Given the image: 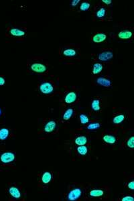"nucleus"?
Segmentation results:
<instances>
[{"instance_id":"nucleus-1","label":"nucleus","mask_w":134,"mask_h":201,"mask_svg":"<svg viewBox=\"0 0 134 201\" xmlns=\"http://www.w3.org/2000/svg\"><path fill=\"white\" fill-rule=\"evenodd\" d=\"M82 190L80 188H75L72 189L67 194V200L69 201H75L77 200L82 195Z\"/></svg>"},{"instance_id":"nucleus-2","label":"nucleus","mask_w":134,"mask_h":201,"mask_svg":"<svg viewBox=\"0 0 134 201\" xmlns=\"http://www.w3.org/2000/svg\"><path fill=\"white\" fill-rule=\"evenodd\" d=\"M39 90L44 95H49V94H51L54 92V88L52 83L50 82H44L40 85Z\"/></svg>"},{"instance_id":"nucleus-3","label":"nucleus","mask_w":134,"mask_h":201,"mask_svg":"<svg viewBox=\"0 0 134 201\" xmlns=\"http://www.w3.org/2000/svg\"><path fill=\"white\" fill-rule=\"evenodd\" d=\"M15 156L14 153L11 152H7L3 153L1 156H0V161L1 162V163L4 164H10L12 163L15 160Z\"/></svg>"},{"instance_id":"nucleus-4","label":"nucleus","mask_w":134,"mask_h":201,"mask_svg":"<svg viewBox=\"0 0 134 201\" xmlns=\"http://www.w3.org/2000/svg\"><path fill=\"white\" fill-rule=\"evenodd\" d=\"M30 69L36 73H44L46 71L47 68L45 65L41 63H34L31 64Z\"/></svg>"},{"instance_id":"nucleus-5","label":"nucleus","mask_w":134,"mask_h":201,"mask_svg":"<svg viewBox=\"0 0 134 201\" xmlns=\"http://www.w3.org/2000/svg\"><path fill=\"white\" fill-rule=\"evenodd\" d=\"M56 127V123L54 120H51L46 123V125H44V131L46 133H52L54 132Z\"/></svg>"},{"instance_id":"nucleus-6","label":"nucleus","mask_w":134,"mask_h":201,"mask_svg":"<svg viewBox=\"0 0 134 201\" xmlns=\"http://www.w3.org/2000/svg\"><path fill=\"white\" fill-rule=\"evenodd\" d=\"M113 54L111 51H104L103 53H101L98 56V58L99 61L105 62L109 61L110 60L113 58Z\"/></svg>"},{"instance_id":"nucleus-7","label":"nucleus","mask_w":134,"mask_h":201,"mask_svg":"<svg viewBox=\"0 0 134 201\" xmlns=\"http://www.w3.org/2000/svg\"><path fill=\"white\" fill-rule=\"evenodd\" d=\"M77 99V94L75 92H69L65 96L64 101L67 104H71L75 103Z\"/></svg>"},{"instance_id":"nucleus-8","label":"nucleus","mask_w":134,"mask_h":201,"mask_svg":"<svg viewBox=\"0 0 134 201\" xmlns=\"http://www.w3.org/2000/svg\"><path fill=\"white\" fill-rule=\"evenodd\" d=\"M96 82L98 85L103 86L105 87H109L111 86V81L109 79L103 77H98L96 80Z\"/></svg>"},{"instance_id":"nucleus-9","label":"nucleus","mask_w":134,"mask_h":201,"mask_svg":"<svg viewBox=\"0 0 134 201\" xmlns=\"http://www.w3.org/2000/svg\"><path fill=\"white\" fill-rule=\"evenodd\" d=\"M8 192L10 195L15 198V199H19V198H21V196H22L20 190L17 187L15 186L10 187L8 190Z\"/></svg>"},{"instance_id":"nucleus-10","label":"nucleus","mask_w":134,"mask_h":201,"mask_svg":"<svg viewBox=\"0 0 134 201\" xmlns=\"http://www.w3.org/2000/svg\"><path fill=\"white\" fill-rule=\"evenodd\" d=\"M104 194L105 191L102 189H92L89 192V197L91 198L101 197Z\"/></svg>"},{"instance_id":"nucleus-11","label":"nucleus","mask_w":134,"mask_h":201,"mask_svg":"<svg viewBox=\"0 0 134 201\" xmlns=\"http://www.w3.org/2000/svg\"><path fill=\"white\" fill-rule=\"evenodd\" d=\"M10 34L13 36H15V37H21V36H23L26 34V32L22 29L20 28H12L10 30Z\"/></svg>"},{"instance_id":"nucleus-12","label":"nucleus","mask_w":134,"mask_h":201,"mask_svg":"<svg viewBox=\"0 0 134 201\" xmlns=\"http://www.w3.org/2000/svg\"><path fill=\"white\" fill-rule=\"evenodd\" d=\"M133 36V33L130 30H123L118 34V37L123 40L130 39Z\"/></svg>"},{"instance_id":"nucleus-13","label":"nucleus","mask_w":134,"mask_h":201,"mask_svg":"<svg viewBox=\"0 0 134 201\" xmlns=\"http://www.w3.org/2000/svg\"><path fill=\"white\" fill-rule=\"evenodd\" d=\"M52 178V175L49 172H46L42 175L41 181L44 184H47L51 182Z\"/></svg>"},{"instance_id":"nucleus-14","label":"nucleus","mask_w":134,"mask_h":201,"mask_svg":"<svg viewBox=\"0 0 134 201\" xmlns=\"http://www.w3.org/2000/svg\"><path fill=\"white\" fill-rule=\"evenodd\" d=\"M103 140L109 144H114L117 142V137L113 135L106 134L103 137Z\"/></svg>"},{"instance_id":"nucleus-15","label":"nucleus","mask_w":134,"mask_h":201,"mask_svg":"<svg viewBox=\"0 0 134 201\" xmlns=\"http://www.w3.org/2000/svg\"><path fill=\"white\" fill-rule=\"evenodd\" d=\"M107 36L103 33H98L93 37V41L94 43H101L106 40Z\"/></svg>"},{"instance_id":"nucleus-16","label":"nucleus","mask_w":134,"mask_h":201,"mask_svg":"<svg viewBox=\"0 0 134 201\" xmlns=\"http://www.w3.org/2000/svg\"><path fill=\"white\" fill-rule=\"evenodd\" d=\"M87 142H88L87 137L85 136V135H81V136H78L76 138L75 140V144H77L78 146L85 145L86 143H87Z\"/></svg>"},{"instance_id":"nucleus-17","label":"nucleus","mask_w":134,"mask_h":201,"mask_svg":"<svg viewBox=\"0 0 134 201\" xmlns=\"http://www.w3.org/2000/svg\"><path fill=\"white\" fill-rule=\"evenodd\" d=\"M10 135V130L7 128L0 129V140L4 141L7 139Z\"/></svg>"},{"instance_id":"nucleus-18","label":"nucleus","mask_w":134,"mask_h":201,"mask_svg":"<svg viewBox=\"0 0 134 201\" xmlns=\"http://www.w3.org/2000/svg\"><path fill=\"white\" fill-rule=\"evenodd\" d=\"M74 114V110L72 108H69L67 109V110L64 111V113H63L62 115V119L65 120V121H67V120L70 119L71 118L72 116Z\"/></svg>"},{"instance_id":"nucleus-19","label":"nucleus","mask_w":134,"mask_h":201,"mask_svg":"<svg viewBox=\"0 0 134 201\" xmlns=\"http://www.w3.org/2000/svg\"><path fill=\"white\" fill-rule=\"evenodd\" d=\"M91 108L94 111H99L101 109L100 106V100L99 99H93L91 103Z\"/></svg>"},{"instance_id":"nucleus-20","label":"nucleus","mask_w":134,"mask_h":201,"mask_svg":"<svg viewBox=\"0 0 134 201\" xmlns=\"http://www.w3.org/2000/svg\"><path fill=\"white\" fill-rule=\"evenodd\" d=\"M103 65L100 63L94 64L93 67V75H98L103 70Z\"/></svg>"},{"instance_id":"nucleus-21","label":"nucleus","mask_w":134,"mask_h":201,"mask_svg":"<svg viewBox=\"0 0 134 201\" xmlns=\"http://www.w3.org/2000/svg\"><path fill=\"white\" fill-rule=\"evenodd\" d=\"M62 54H63V55L65 56L73 57L77 55V52H76V50H75L74 49L69 48V49L64 50L62 52Z\"/></svg>"},{"instance_id":"nucleus-22","label":"nucleus","mask_w":134,"mask_h":201,"mask_svg":"<svg viewBox=\"0 0 134 201\" xmlns=\"http://www.w3.org/2000/svg\"><path fill=\"white\" fill-rule=\"evenodd\" d=\"M77 152L81 156H85L88 153V148L85 145H79L77 148Z\"/></svg>"},{"instance_id":"nucleus-23","label":"nucleus","mask_w":134,"mask_h":201,"mask_svg":"<svg viewBox=\"0 0 134 201\" xmlns=\"http://www.w3.org/2000/svg\"><path fill=\"white\" fill-rule=\"evenodd\" d=\"M125 120V115L123 114H119L115 116L113 119V123L114 124H120Z\"/></svg>"},{"instance_id":"nucleus-24","label":"nucleus","mask_w":134,"mask_h":201,"mask_svg":"<svg viewBox=\"0 0 134 201\" xmlns=\"http://www.w3.org/2000/svg\"><path fill=\"white\" fill-rule=\"evenodd\" d=\"M100 127H101V124H100L99 123L94 122V123H91V124H89L87 125V127H86V129L89 130H91V131H93V130L99 129Z\"/></svg>"},{"instance_id":"nucleus-25","label":"nucleus","mask_w":134,"mask_h":201,"mask_svg":"<svg viewBox=\"0 0 134 201\" xmlns=\"http://www.w3.org/2000/svg\"><path fill=\"white\" fill-rule=\"evenodd\" d=\"M106 14V10L105 7H101L96 13V15L98 18H103Z\"/></svg>"},{"instance_id":"nucleus-26","label":"nucleus","mask_w":134,"mask_h":201,"mask_svg":"<svg viewBox=\"0 0 134 201\" xmlns=\"http://www.w3.org/2000/svg\"><path fill=\"white\" fill-rule=\"evenodd\" d=\"M79 119H80L81 123V124H82L83 125L87 124L89 122V117H88L87 115H86V114H84V113L81 114V115H80V116H79Z\"/></svg>"},{"instance_id":"nucleus-27","label":"nucleus","mask_w":134,"mask_h":201,"mask_svg":"<svg viewBox=\"0 0 134 201\" xmlns=\"http://www.w3.org/2000/svg\"><path fill=\"white\" fill-rule=\"evenodd\" d=\"M91 7V4L89 3V2H86V1H84L83 2L82 4H81V6H80V10L81 11L83 12H85V11H87V10L90 8Z\"/></svg>"},{"instance_id":"nucleus-28","label":"nucleus","mask_w":134,"mask_h":201,"mask_svg":"<svg viewBox=\"0 0 134 201\" xmlns=\"http://www.w3.org/2000/svg\"><path fill=\"white\" fill-rule=\"evenodd\" d=\"M127 146L131 149H133L134 148V137L131 136L127 142Z\"/></svg>"},{"instance_id":"nucleus-29","label":"nucleus","mask_w":134,"mask_h":201,"mask_svg":"<svg viewBox=\"0 0 134 201\" xmlns=\"http://www.w3.org/2000/svg\"><path fill=\"white\" fill-rule=\"evenodd\" d=\"M133 198L131 197V196H125V197H123L122 201H133Z\"/></svg>"},{"instance_id":"nucleus-30","label":"nucleus","mask_w":134,"mask_h":201,"mask_svg":"<svg viewBox=\"0 0 134 201\" xmlns=\"http://www.w3.org/2000/svg\"><path fill=\"white\" fill-rule=\"evenodd\" d=\"M127 187H128V189H130V190H133L134 189V182L131 181L130 182H129L127 184Z\"/></svg>"},{"instance_id":"nucleus-31","label":"nucleus","mask_w":134,"mask_h":201,"mask_svg":"<svg viewBox=\"0 0 134 201\" xmlns=\"http://www.w3.org/2000/svg\"><path fill=\"white\" fill-rule=\"evenodd\" d=\"M79 2H80V0H73V1L71 2V6L72 7L77 6Z\"/></svg>"},{"instance_id":"nucleus-32","label":"nucleus","mask_w":134,"mask_h":201,"mask_svg":"<svg viewBox=\"0 0 134 201\" xmlns=\"http://www.w3.org/2000/svg\"><path fill=\"white\" fill-rule=\"evenodd\" d=\"M5 83H6V80H5L4 78L0 77V86L4 85Z\"/></svg>"},{"instance_id":"nucleus-33","label":"nucleus","mask_w":134,"mask_h":201,"mask_svg":"<svg viewBox=\"0 0 134 201\" xmlns=\"http://www.w3.org/2000/svg\"><path fill=\"white\" fill-rule=\"evenodd\" d=\"M102 1H103L104 4H105L106 5H110L112 2L111 0H103Z\"/></svg>"},{"instance_id":"nucleus-34","label":"nucleus","mask_w":134,"mask_h":201,"mask_svg":"<svg viewBox=\"0 0 134 201\" xmlns=\"http://www.w3.org/2000/svg\"><path fill=\"white\" fill-rule=\"evenodd\" d=\"M1 115H2V109L0 108V117L1 116Z\"/></svg>"}]
</instances>
